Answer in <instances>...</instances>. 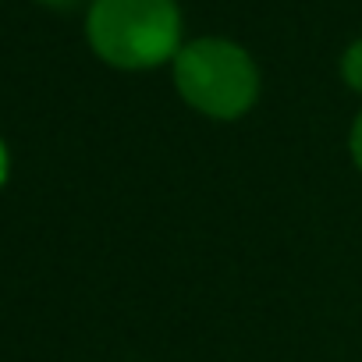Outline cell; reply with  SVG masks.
I'll return each mask as SVG.
<instances>
[{
  "mask_svg": "<svg viewBox=\"0 0 362 362\" xmlns=\"http://www.w3.org/2000/svg\"><path fill=\"white\" fill-rule=\"evenodd\" d=\"M86 29L93 50L124 71L156 68L181 50V15L174 0H96Z\"/></svg>",
  "mask_w": 362,
  "mask_h": 362,
  "instance_id": "1",
  "label": "cell"
},
{
  "mask_svg": "<svg viewBox=\"0 0 362 362\" xmlns=\"http://www.w3.org/2000/svg\"><path fill=\"white\" fill-rule=\"evenodd\" d=\"M351 156H355V163L362 170V114L355 117V128H351Z\"/></svg>",
  "mask_w": 362,
  "mask_h": 362,
  "instance_id": "4",
  "label": "cell"
},
{
  "mask_svg": "<svg viewBox=\"0 0 362 362\" xmlns=\"http://www.w3.org/2000/svg\"><path fill=\"white\" fill-rule=\"evenodd\" d=\"M341 75H344V82H348L355 93H362V40L348 47V54H344V61H341Z\"/></svg>",
  "mask_w": 362,
  "mask_h": 362,
  "instance_id": "3",
  "label": "cell"
},
{
  "mask_svg": "<svg viewBox=\"0 0 362 362\" xmlns=\"http://www.w3.org/2000/svg\"><path fill=\"white\" fill-rule=\"evenodd\" d=\"M43 4H54V8H68V4H75V0H43Z\"/></svg>",
  "mask_w": 362,
  "mask_h": 362,
  "instance_id": "6",
  "label": "cell"
},
{
  "mask_svg": "<svg viewBox=\"0 0 362 362\" xmlns=\"http://www.w3.org/2000/svg\"><path fill=\"white\" fill-rule=\"evenodd\" d=\"M8 181V149H4V142H0V185Z\"/></svg>",
  "mask_w": 362,
  "mask_h": 362,
  "instance_id": "5",
  "label": "cell"
},
{
  "mask_svg": "<svg viewBox=\"0 0 362 362\" xmlns=\"http://www.w3.org/2000/svg\"><path fill=\"white\" fill-rule=\"evenodd\" d=\"M174 86L185 96V103L196 107L199 114L231 121V117H242L256 103L259 75H256L252 57L242 47L210 36L177 50Z\"/></svg>",
  "mask_w": 362,
  "mask_h": 362,
  "instance_id": "2",
  "label": "cell"
}]
</instances>
